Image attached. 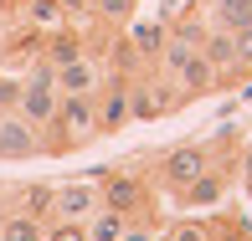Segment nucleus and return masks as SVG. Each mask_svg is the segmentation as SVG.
<instances>
[{"mask_svg": "<svg viewBox=\"0 0 252 241\" xmlns=\"http://www.w3.org/2000/svg\"><path fill=\"white\" fill-rule=\"evenodd\" d=\"M155 72H165L170 82L180 87V98H186V103L221 93L216 67L201 56V47H190V41H180V36H165V47H159V56H155Z\"/></svg>", "mask_w": 252, "mask_h": 241, "instance_id": "obj_1", "label": "nucleus"}, {"mask_svg": "<svg viewBox=\"0 0 252 241\" xmlns=\"http://www.w3.org/2000/svg\"><path fill=\"white\" fill-rule=\"evenodd\" d=\"M98 205L129 215V221H150V205H155V185L144 175H134L129 164H113V169H98Z\"/></svg>", "mask_w": 252, "mask_h": 241, "instance_id": "obj_2", "label": "nucleus"}, {"mask_svg": "<svg viewBox=\"0 0 252 241\" xmlns=\"http://www.w3.org/2000/svg\"><path fill=\"white\" fill-rule=\"evenodd\" d=\"M175 108H186V98H180V87L170 82L165 72L144 67V72L129 77V118L134 123H159V118H170Z\"/></svg>", "mask_w": 252, "mask_h": 241, "instance_id": "obj_3", "label": "nucleus"}, {"mask_svg": "<svg viewBox=\"0 0 252 241\" xmlns=\"http://www.w3.org/2000/svg\"><path fill=\"white\" fill-rule=\"evenodd\" d=\"M41 154V129L31 118H21L16 108L0 113V164H26Z\"/></svg>", "mask_w": 252, "mask_h": 241, "instance_id": "obj_4", "label": "nucleus"}, {"mask_svg": "<svg viewBox=\"0 0 252 241\" xmlns=\"http://www.w3.org/2000/svg\"><path fill=\"white\" fill-rule=\"evenodd\" d=\"M93 103H98V134H119L124 123H134L129 118V77H124V72L103 77Z\"/></svg>", "mask_w": 252, "mask_h": 241, "instance_id": "obj_5", "label": "nucleus"}, {"mask_svg": "<svg viewBox=\"0 0 252 241\" xmlns=\"http://www.w3.org/2000/svg\"><path fill=\"white\" fill-rule=\"evenodd\" d=\"M226 185H232V169H226V164H211L206 175H196L186 190H175V195H170V200H175L180 211H211V205L226 195Z\"/></svg>", "mask_w": 252, "mask_h": 241, "instance_id": "obj_6", "label": "nucleus"}, {"mask_svg": "<svg viewBox=\"0 0 252 241\" xmlns=\"http://www.w3.org/2000/svg\"><path fill=\"white\" fill-rule=\"evenodd\" d=\"M98 211V180H72L52 195V221H88Z\"/></svg>", "mask_w": 252, "mask_h": 241, "instance_id": "obj_7", "label": "nucleus"}, {"mask_svg": "<svg viewBox=\"0 0 252 241\" xmlns=\"http://www.w3.org/2000/svg\"><path fill=\"white\" fill-rule=\"evenodd\" d=\"M201 56L216 67V82H221V87L242 82V72H237V36H232L226 26H211V31H206V41H201Z\"/></svg>", "mask_w": 252, "mask_h": 241, "instance_id": "obj_8", "label": "nucleus"}, {"mask_svg": "<svg viewBox=\"0 0 252 241\" xmlns=\"http://www.w3.org/2000/svg\"><path fill=\"white\" fill-rule=\"evenodd\" d=\"M98 82H103L98 52H83V56H72V62L57 67V93H98Z\"/></svg>", "mask_w": 252, "mask_h": 241, "instance_id": "obj_9", "label": "nucleus"}, {"mask_svg": "<svg viewBox=\"0 0 252 241\" xmlns=\"http://www.w3.org/2000/svg\"><path fill=\"white\" fill-rule=\"evenodd\" d=\"M57 103H62L57 82H26V87H21V103H16V113H21V118H31L36 129H47V123L57 118Z\"/></svg>", "mask_w": 252, "mask_h": 241, "instance_id": "obj_10", "label": "nucleus"}, {"mask_svg": "<svg viewBox=\"0 0 252 241\" xmlns=\"http://www.w3.org/2000/svg\"><path fill=\"white\" fill-rule=\"evenodd\" d=\"M0 241H47V221L10 205V211H0Z\"/></svg>", "mask_w": 252, "mask_h": 241, "instance_id": "obj_11", "label": "nucleus"}, {"mask_svg": "<svg viewBox=\"0 0 252 241\" xmlns=\"http://www.w3.org/2000/svg\"><path fill=\"white\" fill-rule=\"evenodd\" d=\"M134 16H139V0H93V21L108 31V36H119Z\"/></svg>", "mask_w": 252, "mask_h": 241, "instance_id": "obj_12", "label": "nucleus"}, {"mask_svg": "<svg viewBox=\"0 0 252 241\" xmlns=\"http://www.w3.org/2000/svg\"><path fill=\"white\" fill-rule=\"evenodd\" d=\"M88 241H124V231H129V215H119V211H108V205H98L93 215H88Z\"/></svg>", "mask_w": 252, "mask_h": 241, "instance_id": "obj_13", "label": "nucleus"}, {"mask_svg": "<svg viewBox=\"0 0 252 241\" xmlns=\"http://www.w3.org/2000/svg\"><path fill=\"white\" fill-rule=\"evenodd\" d=\"M21 16H26V26L41 31V36H52V31L67 26V16H62V5H57V0H26V10H21Z\"/></svg>", "mask_w": 252, "mask_h": 241, "instance_id": "obj_14", "label": "nucleus"}, {"mask_svg": "<svg viewBox=\"0 0 252 241\" xmlns=\"http://www.w3.org/2000/svg\"><path fill=\"white\" fill-rule=\"evenodd\" d=\"M211 26H226V31L252 26V0H216L211 5Z\"/></svg>", "mask_w": 252, "mask_h": 241, "instance_id": "obj_15", "label": "nucleus"}, {"mask_svg": "<svg viewBox=\"0 0 252 241\" xmlns=\"http://www.w3.org/2000/svg\"><path fill=\"white\" fill-rule=\"evenodd\" d=\"M52 195H57V185H26L21 200H16V211L36 215V221H52Z\"/></svg>", "mask_w": 252, "mask_h": 241, "instance_id": "obj_16", "label": "nucleus"}, {"mask_svg": "<svg viewBox=\"0 0 252 241\" xmlns=\"http://www.w3.org/2000/svg\"><path fill=\"white\" fill-rule=\"evenodd\" d=\"M206 31H211V16H201V10H186L180 21H170V36L190 41V47H201V41H206Z\"/></svg>", "mask_w": 252, "mask_h": 241, "instance_id": "obj_17", "label": "nucleus"}, {"mask_svg": "<svg viewBox=\"0 0 252 241\" xmlns=\"http://www.w3.org/2000/svg\"><path fill=\"white\" fill-rule=\"evenodd\" d=\"M165 241H216V226L211 221H175L165 231Z\"/></svg>", "mask_w": 252, "mask_h": 241, "instance_id": "obj_18", "label": "nucleus"}, {"mask_svg": "<svg viewBox=\"0 0 252 241\" xmlns=\"http://www.w3.org/2000/svg\"><path fill=\"white\" fill-rule=\"evenodd\" d=\"M211 226H216V241H252V226L242 215H211Z\"/></svg>", "mask_w": 252, "mask_h": 241, "instance_id": "obj_19", "label": "nucleus"}, {"mask_svg": "<svg viewBox=\"0 0 252 241\" xmlns=\"http://www.w3.org/2000/svg\"><path fill=\"white\" fill-rule=\"evenodd\" d=\"M47 241H88L83 221H47Z\"/></svg>", "mask_w": 252, "mask_h": 241, "instance_id": "obj_20", "label": "nucleus"}, {"mask_svg": "<svg viewBox=\"0 0 252 241\" xmlns=\"http://www.w3.org/2000/svg\"><path fill=\"white\" fill-rule=\"evenodd\" d=\"M21 87H26V77H16V72H0V113H10L21 103Z\"/></svg>", "mask_w": 252, "mask_h": 241, "instance_id": "obj_21", "label": "nucleus"}, {"mask_svg": "<svg viewBox=\"0 0 252 241\" xmlns=\"http://www.w3.org/2000/svg\"><path fill=\"white\" fill-rule=\"evenodd\" d=\"M232 36H237V72H242V77H252V26L232 31Z\"/></svg>", "mask_w": 252, "mask_h": 241, "instance_id": "obj_22", "label": "nucleus"}, {"mask_svg": "<svg viewBox=\"0 0 252 241\" xmlns=\"http://www.w3.org/2000/svg\"><path fill=\"white\" fill-rule=\"evenodd\" d=\"M62 5V16H67V26H77L83 16H93V0H57Z\"/></svg>", "mask_w": 252, "mask_h": 241, "instance_id": "obj_23", "label": "nucleus"}, {"mask_svg": "<svg viewBox=\"0 0 252 241\" xmlns=\"http://www.w3.org/2000/svg\"><path fill=\"white\" fill-rule=\"evenodd\" d=\"M237 169H242V175H252V144H247V149H237Z\"/></svg>", "mask_w": 252, "mask_h": 241, "instance_id": "obj_24", "label": "nucleus"}, {"mask_svg": "<svg viewBox=\"0 0 252 241\" xmlns=\"http://www.w3.org/2000/svg\"><path fill=\"white\" fill-rule=\"evenodd\" d=\"M242 195H247V200H252V175H242Z\"/></svg>", "mask_w": 252, "mask_h": 241, "instance_id": "obj_25", "label": "nucleus"}, {"mask_svg": "<svg viewBox=\"0 0 252 241\" xmlns=\"http://www.w3.org/2000/svg\"><path fill=\"white\" fill-rule=\"evenodd\" d=\"M159 241H165V236H159Z\"/></svg>", "mask_w": 252, "mask_h": 241, "instance_id": "obj_26", "label": "nucleus"}]
</instances>
